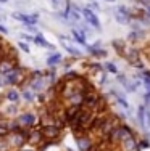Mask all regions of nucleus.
Here are the masks:
<instances>
[{
    "label": "nucleus",
    "instance_id": "7ed1b4c3",
    "mask_svg": "<svg viewBox=\"0 0 150 151\" xmlns=\"http://www.w3.org/2000/svg\"><path fill=\"white\" fill-rule=\"evenodd\" d=\"M81 15H83V18L86 19V23H87L89 26L95 27L97 31L102 29V24H100V19L97 18V15H95V12H92L91 8L84 6V8H81Z\"/></svg>",
    "mask_w": 150,
    "mask_h": 151
},
{
    "label": "nucleus",
    "instance_id": "0eeeda50",
    "mask_svg": "<svg viewBox=\"0 0 150 151\" xmlns=\"http://www.w3.org/2000/svg\"><path fill=\"white\" fill-rule=\"evenodd\" d=\"M120 143L123 151H137V142L134 140V134H128Z\"/></svg>",
    "mask_w": 150,
    "mask_h": 151
},
{
    "label": "nucleus",
    "instance_id": "2f4dec72",
    "mask_svg": "<svg viewBox=\"0 0 150 151\" xmlns=\"http://www.w3.org/2000/svg\"><path fill=\"white\" fill-rule=\"evenodd\" d=\"M2 85H3V84H2V79H0V87H2Z\"/></svg>",
    "mask_w": 150,
    "mask_h": 151
},
{
    "label": "nucleus",
    "instance_id": "4be33fe9",
    "mask_svg": "<svg viewBox=\"0 0 150 151\" xmlns=\"http://www.w3.org/2000/svg\"><path fill=\"white\" fill-rule=\"evenodd\" d=\"M89 68H91L92 71H95V73H100V71H103V66L99 63H89Z\"/></svg>",
    "mask_w": 150,
    "mask_h": 151
},
{
    "label": "nucleus",
    "instance_id": "4468645a",
    "mask_svg": "<svg viewBox=\"0 0 150 151\" xmlns=\"http://www.w3.org/2000/svg\"><path fill=\"white\" fill-rule=\"evenodd\" d=\"M5 98L8 100V101H12V103H18L20 98H21V93L18 92L16 88H12V90H8L5 93Z\"/></svg>",
    "mask_w": 150,
    "mask_h": 151
},
{
    "label": "nucleus",
    "instance_id": "f704fd0d",
    "mask_svg": "<svg viewBox=\"0 0 150 151\" xmlns=\"http://www.w3.org/2000/svg\"><path fill=\"white\" fill-rule=\"evenodd\" d=\"M147 15H149V18H150V12H147Z\"/></svg>",
    "mask_w": 150,
    "mask_h": 151
},
{
    "label": "nucleus",
    "instance_id": "7c9ffc66",
    "mask_svg": "<svg viewBox=\"0 0 150 151\" xmlns=\"http://www.w3.org/2000/svg\"><path fill=\"white\" fill-rule=\"evenodd\" d=\"M0 34H8V29L5 26H2V24H0Z\"/></svg>",
    "mask_w": 150,
    "mask_h": 151
},
{
    "label": "nucleus",
    "instance_id": "6ab92c4d",
    "mask_svg": "<svg viewBox=\"0 0 150 151\" xmlns=\"http://www.w3.org/2000/svg\"><path fill=\"white\" fill-rule=\"evenodd\" d=\"M79 77H81V74L76 73V71H66V74L63 76V81H76Z\"/></svg>",
    "mask_w": 150,
    "mask_h": 151
},
{
    "label": "nucleus",
    "instance_id": "b1692460",
    "mask_svg": "<svg viewBox=\"0 0 150 151\" xmlns=\"http://www.w3.org/2000/svg\"><path fill=\"white\" fill-rule=\"evenodd\" d=\"M10 134V129L5 125H0V138H7V135Z\"/></svg>",
    "mask_w": 150,
    "mask_h": 151
},
{
    "label": "nucleus",
    "instance_id": "423d86ee",
    "mask_svg": "<svg viewBox=\"0 0 150 151\" xmlns=\"http://www.w3.org/2000/svg\"><path fill=\"white\" fill-rule=\"evenodd\" d=\"M44 140V137L41 134V129H29V134H28V138H26V143L31 146H37L39 143Z\"/></svg>",
    "mask_w": 150,
    "mask_h": 151
},
{
    "label": "nucleus",
    "instance_id": "dca6fc26",
    "mask_svg": "<svg viewBox=\"0 0 150 151\" xmlns=\"http://www.w3.org/2000/svg\"><path fill=\"white\" fill-rule=\"evenodd\" d=\"M145 111H147V108L144 105H141L137 109V121H139V125L142 129H145Z\"/></svg>",
    "mask_w": 150,
    "mask_h": 151
},
{
    "label": "nucleus",
    "instance_id": "1a4fd4ad",
    "mask_svg": "<svg viewBox=\"0 0 150 151\" xmlns=\"http://www.w3.org/2000/svg\"><path fill=\"white\" fill-rule=\"evenodd\" d=\"M34 44L37 47H41V48H47V50H50V52L55 50V47L50 44L47 39H44V35H41V34H36L34 35Z\"/></svg>",
    "mask_w": 150,
    "mask_h": 151
},
{
    "label": "nucleus",
    "instance_id": "f8f14e48",
    "mask_svg": "<svg viewBox=\"0 0 150 151\" xmlns=\"http://www.w3.org/2000/svg\"><path fill=\"white\" fill-rule=\"evenodd\" d=\"M86 48L89 50V53L91 55H94L95 58H105L107 56V50H103V48H95V47H92V45H86Z\"/></svg>",
    "mask_w": 150,
    "mask_h": 151
},
{
    "label": "nucleus",
    "instance_id": "20e7f679",
    "mask_svg": "<svg viewBox=\"0 0 150 151\" xmlns=\"http://www.w3.org/2000/svg\"><path fill=\"white\" fill-rule=\"evenodd\" d=\"M7 142H8L10 148H21L23 145H26V138L20 134V132H10L7 135Z\"/></svg>",
    "mask_w": 150,
    "mask_h": 151
},
{
    "label": "nucleus",
    "instance_id": "6e6552de",
    "mask_svg": "<svg viewBox=\"0 0 150 151\" xmlns=\"http://www.w3.org/2000/svg\"><path fill=\"white\" fill-rule=\"evenodd\" d=\"M16 66H18V63H15V61H12V60H7V58L0 60V74L2 76L8 74L10 71H13Z\"/></svg>",
    "mask_w": 150,
    "mask_h": 151
},
{
    "label": "nucleus",
    "instance_id": "a211bd4d",
    "mask_svg": "<svg viewBox=\"0 0 150 151\" xmlns=\"http://www.w3.org/2000/svg\"><path fill=\"white\" fill-rule=\"evenodd\" d=\"M21 96H23V100H26V101H34L36 100V93H34V90H31V88H26V90L21 93Z\"/></svg>",
    "mask_w": 150,
    "mask_h": 151
},
{
    "label": "nucleus",
    "instance_id": "bb28decb",
    "mask_svg": "<svg viewBox=\"0 0 150 151\" xmlns=\"http://www.w3.org/2000/svg\"><path fill=\"white\" fill-rule=\"evenodd\" d=\"M21 39L24 42H34V35H31V34H21Z\"/></svg>",
    "mask_w": 150,
    "mask_h": 151
},
{
    "label": "nucleus",
    "instance_id": "2eb2a0df",
    "mask_svg": "<svg viewBox=\"0 0 150 151\" xmlns=\"http://www.w3.org/2000/svg\"><path fill=\"white\" fill-rule=\"evenodd\" d=\"M110 93H112V95H113V96H115V100H116V101H118V103H120V105H121V106H123V108H124V109H128V111H129V103H128V101H126V100H124V96H123V95H121V93H120V92H116V90H110Z\"/></svg>",
    "mask_w": 150,
    "mask_h": 151
},
{
    "label": "nucleus",
    "instance_id": "412c9836",
    "mask_svg": "<svg viewBox=\"0 0 150 151\" xmlns=\"http://www.w3.org/2000/svg\"><path fill=\"white\" fill-rule=\"evenodd\" d=\"M18 47H20V48L23 50L24 53H29V52H31V48H29V45H28V42H24V40L18 42Z\"/></svg>",
    "mask_w": 150,
    "mask_h": 151
},
{
    "label": "nucleus",
    "instance_id": "473e14b6",
    "mask_svg": "<svg viewBox=\"0 0 150 151\" xmlns=\"http://www.w3.org/2000/svg\"><path fill=\"white\" fill-rule=\"evenodd\" d=\"M0 2H2V3H5V2H7V0H0Z\"/></svg>",
    "mask_w": 150,
    "mask_h": 151
},
{
    "label": "nucleus",
    "instance_id": "9d476101",
    "mask_svg": "<svg viewBox=\"0 0 150 151\" xmlns=\"http://www.w3.org/2000/svg\"><path fill=\"white\" fill-rule=\"evenodd\" d=\"M118 81H120V84L123 85V87L126 88L128 92H136V88H137V85L133 84V82H131L129 79L126 77V76H123V74H120V76H118Z\"/></svg>",
    "mask_w": 150,
    "mask_h": 151
},
{
    "label": "nucleus",
    "instance_id": "a878e982",
    "mask_svg": "<svg viewBox=\"0 0 150 151\" xmlns=\"http://www.w3.org/2000/svg\"><path fill=\"white\" fill-rule=\"evenodd\" d=\"M99 84L100 85H105L107 84V74L103 71H100V77H99Z\"/></svg>",
    "mask_w": 150,
    "mask_h": 151
},
{
    "label": "nucleus",
    "instance_id": "c756f323",
    "mask_svg": "<svg viewBox=\"0 0 150 151\" xmlns=\"http://www.w3.org/2000/svg\"><path fill=\"white\" fill-rule=\"evenodd\" d=\"M18 151H37V146H29V148H26V145H23L21 148H18Z\"/></svg>",
    "mask_w": 150,
    "mask_h": 151
},
{
    "label": "nucleus",
    "instance_id": "f03ea898",
    "mask_svg": "<svg viewBox=\"0 0 150 151\" xmlns=\"http://www.w3.org/2000/svg\"><path fill=\"white\" fill-rule=\"evenodd\" d=\"M18 124L21 125V127H26V129H33L36 127V124H37V116H36V113H31V111H24V113H21L20 116H18Z\"/></svg>",
    "mask_w": 150,
    "mask_h": 151
},
{
    "label": "nucleus",
    "instance_id": "ddd939ff",
    "mask_svg": "<svg viewBox=\"0 0 150 151\" xmlns=\"http://www.w3.org/2000/svg\"><path fill=\"white\" fill-rule=\"evenodd\" d=\"M62 45H63V48H65L71 56H74V58H81V56H83V53H81L78 48H74L73 45L68 44V40H63V44H62Z\"/></svg>",
    "mask_w": 150,
    "mask_h": 151
},
{
    "label": "nucleus",
    "instance_id": "72a5a7b5",
    "mask_svg": "<svg viewBox=\"0 0 150 151\" xmlns=\"http://www.w3.org/2000/svg\"><path fill=\"white\" fill-rule=\"evenodd\" d=\"M107 2H115V0H107Z\"/></svg>",
    "mask_w": 150,
    "mask_h": 151
},
{
    "label": "nucleus",
    "instance_id": "5701e85b",
    "mask_svg": "<svg viewBox=\"0 0 150 151\" xmlns=\"http://www.w3.org/2000/svg\"><path fill=\"white\" fill-rule=\"evenodd\" d=\"M66 2H68V0H52V5L55 6L57 10H60L63 5H66Z\"/></svg>",
    "mask_w": 150,
    "mask_h": 151
},
{
    "label": "nucleus",
    "instance_id": "9b49d317",
    "mask_svg": "<svg viewBox=\"0 0 150 151\" xmlns=\"http://www.w3.org/2000/svg\"><path fill=\"white\" fill-rule=\"evenodd\" d=\"M62 61H63V56H62V53L55 52V53H52V55L49 56L45 63H47L50 68H53V66H57V64H60V63H62Z\"/></svg>",
    "mask_w": 150,
    "mask_h": 151
},
{
    "label": "nucleus",
    "instance_id": "f257e3e1",
    "mask_svg": "<svg viewBox=\"0 0 150 151\" xmlns=\"http://www.w3.org/2000/svg\"><path fill=\"white\" fill-rule=\"evenodd\" d=\"M62 127H58L57 124H44L41 125V134L44 137V140H53V142H58L60 137H62Z\"/></svg>",
    "mask_w": 150,
    "mask_h": 151
},
{
    "label": "nucleus",
    "instance_id": "393cba45",
    "mask_svg": "<svg viewBox=\"0 0 150 151\" xmlns=\"http://www.w3.org/2000/svg\"><path fill=\"white\" fill-rule=\"evenodd\" d=\"M87 8H91L92 12H99L100 6H99V3H97V2H89V3H87Z\"/></svg>",
    "mask_w": 150,
    "mask_h": 151
},
{
    "label": "nucleus",
    "instance_id": "f3484780",
    "mask_svg": "<svg viewBox=\"0 0 150 151\" xmlns=\"http://www.w3.org/2000/svg\"><path fill=\"white\" fill-rule=\"evenodd\" d=\"M115 19H116L120 24H129V23H131V18L126 16L124 13L118 12V10H115Z\"/></svg>",
    "mask_w": 150,
    "mask_h": 151
},
{
    "label": "nucleus",
    "instance_id": "c85d7f7f",
    "mask_svg": "<svg viewBox=\"0 0 150 151\" xmlns=\"http://www.w3.org/2000/svg\"><path fill=\"white\" fill-rule=\"evenodd\" d=\"M137 146H139V148H144L145 150V148H149V146H150V143L147 142V140H141V142L137 143Z\"/></svg>",
    "mask_w": 150,
    "mask_h": 151
},
{
    "label": "nucleus",
    "instance_id": "39448f33",
    "mask_svg": "<svg viewBox=\"0 0 150 151\" xmlns=\"http://www.w3.org/2000/svg\"><path fill=\"white\" fill-rule=\"evenodd\" d=\"M12 16L15 18L16 21L23 23V24H37V21H39L37 13H33V15H26V13H13Z\"/></svg>",
    "mask_w": 150,
    "mask_h": 151
},
{
    "label": "nucleus",
    "instance_id": "aec40b11",
    "mask_svg": "<svg viewBox=\"0 0 150 151\" xmlns=\"http://www.w3.org/2000/svg\"><path fill=\"white\" fill-rule=\"evenodd\" d=\"M103 69L112 73V74H118V68H116V64H113V63H105L103 64Z\"/></svg>",
    "mask_w": 150,
    "mask_h": 151
},
{
    "label": "nucleus",
    "instance_id": "cd10ccee",
    "mask_svg": "<svg viewBox=\"0 0 150 151\" xmlns=\"http://www.w3.org/2000/svg\"><path fill=\"white\" fill-rule=\"evenodd\" d=\"M26 29L31 32V34H37V27H36V24H26Z\"/></svg>",
    "mask_w": 150,
    "mask_h": 151
}]
</instances>
